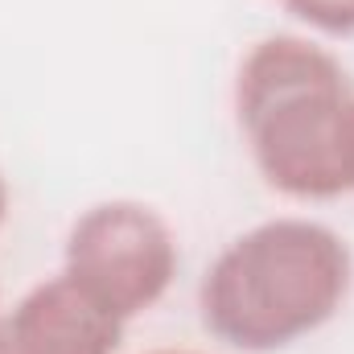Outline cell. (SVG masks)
Here are the masks:
<instances>
[{
    "mask_svg": "<svg viewBox=\"0 0 354 354\" xmlns=\"http://www.w3.org/2000/svg\"><path fill=\"white\" fill-rule=\"evenodd\" d=\"M354 252L342 231L276 214L239 231L202 272V330L235 354L288 351L326 330L351 301Z\"/></svg>",
    "mask_w": 354,
    "mask_h": 354,
    "instance_id": "cell-1",
    "label": "cell"
},
{
    "mask_svg": "<svg viewBox=\"0 0 354 354\" xmlns=\"http://www.w3.org/2000/svg\"><path fill=\"white\" fill-rule=\"evenodd\" d=\"M354 83L342 58L309 33H268L239 58L231 107L268 189L292 202H334L342 185V120Z\"/></svg>",
    "mask_w": 354,
    "mask_h": 354,
    "instance_id": "cell-2",
    "label": "cell"
},
{
    "mask_svg": "<svg viewBox=\"0 0 354 354\" xmlns=\"http://www.w3.org/2000/svg\"><path fill=\"white\" fill-rule=\"evenodd\" d=\"M177 268V231L140 198H103L87 206L62 243V276L124 326L165 301Z\"/></svg>",
    "mask_w": 354,
    "mask_h": 354,
    "instance_id": "cell-3",
    "label": "cell"
},
{
    "mask_svg": "<svg viewBox=\"0 0 354 354\" xmlns=\"http://www.w3.org/2000/svg\"><path fill=\"white\" fill-rule=\"evenodd\" d=\"M124 330V322L99 309L58 272L4 309L0 354H120Z\"/></svg>",
    "mask_w": 354,
    "mask_h": 354,
    "instance_id": "cell-4",
    "label": "cell"
},
{
    "mask_svg": "<svg viewBox=\"0 0 354 354\" xmlns=\"http://www.w3.org/2000/svg\"><path fill=\"white\" fill-rule=\"evenodd\" d=\"M284 12L317 37H354V0H280Z\"/></svg>",
    "mask_w": 354,
    "mask_h": 354,
    "instance_id": "cell-5",
    "label": "cell"
},
{
    "mask_svg": "<svg viewBox=\"0 0 354 354\" xmlns=\"http://www.w3.org/2000/svg\"><path fill=\"white\" fill-rule=\"evenodd\" d=\"M338 157H342V185H346V194H354V99H351V107H346V120H342Z\"/></svg>",
    "mask_w": 354,
    "mask_h": 354,
    "instance_id": "cell-6",
    "label": "cell"
},
{
    "mask_svg": "<svg viewBox=\"0 0 354 354\" xmlns=\"http://www.w3.org/2000/svg\"><path fill=\"white\" fill-rule=\"evenodd\" d=\"M8 210H12V194H8L4 174H0V231H4V223H8Z\"/></svg>",
    "mask_w": 354,
    "mask_h": 354,
    "instance_id": "cell-7",
    "label": "cell"
},
{
    "mask_svg": "<svg viewBox=\"0 0 354 354\" xmlns=\"http://www.w3.org/2000/svg\"><path fill=\"white\" fill-rule=\"evenodd\" d=\"M145 354H210V351H189V346H161V351H145Z\"/></svg>",
    "mask_w": 354,
    "mask_h": 354,
    "instance_id": "cell-8",
    "label": "cell"
},
{
    "mask_svg": "<svg viewBox=\"0 0 354 354\" xmlns=\"http://www.w3.org/2000/svg\"><path fill=\"white\" fill-rule=\"evenodd\" d=\"M0 330H4V305H0Z\"/></svg>",
    "mask_w": 354,
    "mask_h": 354,
    "instance_id": "cell-9",
    "label": "cell"
}]
</instances>
